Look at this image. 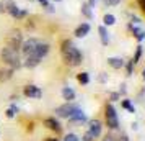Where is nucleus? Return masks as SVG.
Returning <instances> with one entry per match:
<instances>
[{"label":"nucleus","instance_id":"9d476101","mask_svg":"<svg viewBox=\"0 0 145 141\" xmlns=\"http://www.w3.org/2000/svg\"><path fill=\"white\" fill-rule=\"evenodd\" d=\"M69 121H70V123H85L86 121V115L78 108V110H75V112L72 113V117L69 118Z\"/></svg>","mask_w":145,"mask_h":141},{"label":"nucleus","instance_id":"4468645a","mask_svg":"<svg viewBox=\"0 0 145 141\" xmlns=\"http://www.w3.org/2000/svg\"><path fill=\"white\" fill-rule=\"evenodd\" d=\"M98 31H99V38H101V43L103 44H108L109 43V33H108V30H106V26H99L98 28Z\"/></svg>","mask_w":145,"mask_h":141},{"label":"nucleus","instance_id":"473e14b6","mask_svg":"<svg viewBox=\"0 0 145 141\" xmlns=\"http://www.w3.org/2000/svg\"><path fill=\"white\" fill-rule=\"evenodd\" d=\"M96 2H98V0H90V5H95Z\"/></svg>","mask_w":145,"mask_h":141},{"label":"nucleus","instance_id":"423d86ee","mask_svg":"<svg viewBox=\"0 0 145 141\" xmlns=\"http://www.w3.org/2000/svg\"><path fill=\"white\" fill-rule=\"evenodd\" d=\"M5 10H7L12 17H15V18H23V17H26V10H21V8H18L16 5H13V3H8Z\"/></svg>","mask_w":145,"mask_h":141},{"label":"nucleus","instance_id":"7c9ffc66","mask_svg":"<svg viewBox=\"0 0 145 141\" xmlns=\"http://www.w3.org/2000/svg\"><path fill=\"white\" fill-rule=\"evenodd\" d=\"M132 66H134V64H132V61H131V62H129V66H127V75L132 74Z\"/></svg>","mask_w":145,"mask_h":141},{"label":"nucleus","instance_id":"6e6552de","mask_svg":"<svg viewBox=\"0 0 145 141\" xmlns=\"http://www.w3.org/2000/svg\"><path fill=\"white\" fill-rule=\"evenodd\" d=\"M8 46L13 48V49H18L21 48V34L16 31V33H12L8 36Z\"/></svg>","mask_w":145,"mask_h":141},{"label":"nucleus","instance_id":"1a4fd4ad","mask_svg":"<svg viewBox=\"0 0 145 141\" xmlns=\"http://www.w3.org/2000/svg\"><path fill=\"white\" fill-rule=\"evenodd\" d=\"M25 95L26 97H33V99H41L42 97V92L36 85H28V87H25Z\"/></svg>","mask_w":145,"mask_h":141},{"label":"nucleus","instance_id":"a211bd4d","mask_svg":"<svg viewBox=\"0 0 145 141\" xmlns=\"http://www.w3.org/2000/svg\"><path fill=\"white\" fill-rule=\"evenodd\" d=\"M62 97H64L65 100L70 102V100H73V99H75V92H73L70 87H64V90H62Z\"/></svg>","mask_w":145,"mask_h":141},{"label":"nucleus","instance_id":"20e7f679","mask_svg":"<svg viewBox=\"0 0 145 141\" xmlns=\"http://www.w3.org/2000/svg\"><path fill=\"white\" fill-rule=\"evenodd\" d=\"M106 121H108V126L111 130H116L119 126V121H118V113L112 105H108L106 107Z\"/></svg>","mask_w":145,"mask_h":141},{"label":"nucleus","instance_id":"6ab92c4d","mask_svg":"<svg viewBox=\"0 0 145 141\" xmlns=\"http://www.w3.org/2000/svg\"><path fill=\"white\" fill-rule=\"evenodd\" d=\"M82 13L85 15L86 18H91L93 17L91 10H90V3H83V5H82Z\"/></svg>","mask_w":145,"mask_h":141},{"label":"nucleus","instance_id":"b1692460","mask_svg":"<svg viewBox=\"0 0 145 141\" xmlns=\"http://www.w3.org/2000/svg\"><path fill=\"white\" fill-rule=\"evenodd\" d=\"M122 107H124V108H127V110H129L131 113H134V112H135V108H134V105H132V103H131L129 100H124V102H122Z\"/></svg>","mask_w":145,"mask_h":141},{"label":"nucleus","instance_id":"9b49d317","mask_svg":"<svg viewBox=\"0 0 145 141\" xmlns=\"http://www.w3.org/2000/svg\"><path fill=\"white\" fill-rule=\"evenodd\" d=\"M90 133H91L93 138H98L99 134H101V121L93 120L91 123H90Z\"/></svg>","mask_w":145,"mask_h":141},{"label":"nucleus","instance_id":"39448f33","mask_svg":"<svg viewBox=\"0 0 145 141\" xmlns=\"http://www.w3.org/2000/svg\"><path fill=\"white\" fill-rule=\"evenodd\" d=\"M41 41L39 40H34V38H29V40H26L23 44H21V51L25 53V56H28V54H31L36 49V46L39 44Z\"/></svg>","mask_w":145,"mask_h":141},{"label":"nucleus","instance_id":"412c9836","mask_svg":"<svg viewBox=\"0 0 145 141\" xmlns=\"http://www.w3.org/2000/svg\"><path fill=\"white\" fill-rule=\"evenodd\" d=\"M77 79H78L80 84H88V82H90V75L86 74V72H82V74H78Z\"/></svg>","mask_w":145,"mask_h":141},{"label":"nucleus","instance_id":"393cba45","mask_svg":"<svg viewBox=\"0 0 145 141\" xmlns=\"http://www.w3.org/2000/svg\"><path fill=\"white\" fill-rule=\"evenodd\" d=\"M16 112H18V108L15 107V105H12V107H10V108L7 110V117H8V118H13Z\"/></svg>","mask_w":145,"mask_h":141},{"label":"nucleus","instance_id":"2f4dec72","mask_svg":"<svg viewBox=\"0 0 145 141\" xmlns=\"http://www.w3.org/2000/svg\"><path fill=\"white\" fill-rule=\"evenodd\" d=\"M138 5H140V8L145 12V0H138Z\"/></svg>","mask_w":145,"mask_h":141},{"label":"nucleus","instance_id":"dca6fc26","mask_svg":"<svg viewBox=\"0 0 145 141\" xmlns=\"http://www.w3.org/2000/svg\"><path fill=\"white\" fill-rule=\"evenodd\" d=\"M108 64L114 69H121V67L124 66V61L121 59V58H109L108 59Z\"/></svg>","mask_w":145,"mask_h":141},{"label":"nucleus","instance_id":"4be33fe9","mask_svg":"<svg viewBox=\"0 0 145 141\" xmlns=\"http://www.w3.org/2000/svg\"><path fill=\"white\" fill-rule=\"evenodd\" d=\"M12 77V71H0V82L8 81Z\"/></svg>","mask_w":145,"mask_h":141},{"label":"nucleus","instance_id":"7ed1b4c3","mask_svg":"<svg viewBox=\"0 0 145 141\" xmlns=\"http://www.w3.org/2000/svg\"><path fill=\"white\" fill-rule=\"evenodd\" d=\"M75 110H78V107H77L75 103L67 102L65 105H62V107H57V108H56V115H57V117H62V118H70Z\"/></svg>","mask_w":145,"mask_h":141},{"label":"nucleus","instance_id":"72a5a7b5","mask_svg":"<svg viewBox=\"0 0 145 141\" xmlns=\"http://www.w3.org/2000/svg\"><path fill=\"white\" fill-rule=\"evenodd\" d=\"M47 141H57V140H52V138H51V140H47Z\"/></svg>","mask_w":145,"mask_h":141},{"label":"nucleus","instance_id":"5701e85b","mask_svg":"<svg viewBox=\"0 0 145 141\" xmlns=\"http://www.w3.org/2000/svg\"><path fill=\"white\" fill-rule=\"evenodd\" d=\"M140 56H142V46H137V53H135L134 59H132V64H137L138 59H140Z\"/></svg>","mask_w":145,"mask_h":141},{"label":"nucleus","instance_id":"aec40b11","mask_svg":"<svg viewBox=\"0 0 145 141\" xmlns=\"http://www.w3.org/2000/svg\"><path fill=\"white\" fill-rule=\"evenodd\" d=\"M103 23L105 25H108V26H111V25H114L116 23V18H114V15H105V18H103Z\"/></svg>","mask_w":145,"mask_h":141},{"label":"nucleus","instance_id":"c9c22d12","mask_svg":"<svg viewBox=\"0 0 145 141\" xmlns=\"http://www.w3.org/2000/svg\"><path fill=\"white\" fill-rule=\"evenodd\" d=\"M144 79H145V69H144Z\"/></svg>","mask_w":145,"mask_h":141},{"label":"nucleus","instance_id":"c85d7f7f","mask_svg":"<svg viewBox=\"0 0 145 141\" xmlns=\"http://www.w3.org/2000/svg\"><path fill=\"white\" fill-rule=\"evenodd\" d=\"M93 140H95V138L91 136V133H90V131H88V133H85V136L82 138V141H93Z\"/></svg>","mask_w":145,"mask_h":141},{"label":"nucleus","instance_id":"f704fd0d","mask_svg":"<svg viewBox=\"0 0 145 141\" xmlns=\"http://www.w3.org/2000/svg\"><path fill=\"white\" fill-rule=\"evenodd\" d=\"M2 10H3V7H2V5H0V12H2Z\"/></svg>","mask_w":145,"mask_h":141},{"label":"nucleus","instance_id":"0eeeda50","mask_svg":"<svg viewBox=\"0 0 145 141\" xmlns=\"http://www.w3.org/2000/svg\"><path fill=\"white\" fill-rule=\"evenodd\" d=\"M47 53H49V44H47V43H39V44L36 46V49H34L31 54L36 56V58H39V59H42ZM28 56H29V54H28Z\"/></svg>","mask_w":145,"mask_h":141},{"label":"nucleus","instance_id":"f8f14e48","mask_svg":"<svg viewBox=\"0 0 145 141\" xmlns=\"http://www.w3.org/2000/svg\"><path fill=\"white\" fill-rule=\"evenodd\" d=\"M88 31H90V25H88V23H82V25L75 30V36H77V38H83V36L88 34Z\"/></svg>","mask_w":145,"mask_h":141},{"label":"nucleus","instance_id":"bb28decb","mask_svg":"<svg viewBox=\"0 0 145 141\" xmlns=\"http://www.w3.org/2000/svg\"><path fill=\"white\" fill-rule=\"evenodd\" d=\"M38 2H39V3L42 5V7H46L47 10H49V12H52V7H51V3H49V0H38Z\"/></svg>","mask_w":145,"mask_h":141},{"label":"nucleus","instance_id":"2eb2a0df","mask_svg":"<svg viewBox=\"0 0 145 141\" xmlns=\"http://www.w3.org/2000/svg\"><path fill=\"white\" fill-rule=\"evenodd\" d=\"M39 62H41L39 58H36V56H33V54H29V56H26L25 66H26V67H34V66H38Z\"/></svg>","mask_w":145,"mask_h":141},{"label":"nucleus","instance_id":"f257e3e1","mask_svg":"<svg viewBox=\"0 0 145 141\" xmlns=\"http://www.w3.org/2000/svg\"><path fill=\"white\" fill-rule=\"evenodd\" d=\"M62 58L70 66H78L82 62V53L77 49V46L72 41H64L62 43Z\"/></svg>","mask_w":145,"mask_h":141},{"label":"nucleus","instance_id":"cd10ccee","mask_svg":"<svg viewBox=\"0 0 145 141\" xmlns=\"http://www.w3.org/2000/svg\"><path fill=\"white\" fill-rule=\"evenodd\" d=\"M64 141H80V140H78V136H77V134L70 133V134H67V136H65V140H64Z\"/></svg>","mask_w":145,"mask_h":141},{"label":"nucleus","instance_id":"f03ea898","mask_svg":"<svg viewBox=\"0 0 145 141\" xmlns=\"http://www.w3.org/2000/svg\"><path fill=\"white\" fill-rule=\"evenodd\" d=\"M0 56H2L3 62H7L8 66H12V67H20L21 66V59H20V54H18V49L5 46V48H2Z\"/></svg>","mask_w":145,"mask_h":141},{"label":"nucleus","instance_id":"a878e982","mask_svg":"<svg viewBox=\"0 0 145 141\" xmlns=\"http://www.w3.org/2000/svg\"><path fill=\"white\" fill-rule=\"evenodd\" d=\"M118 3H121V0H105L106 7H114V5H118Z\"/></svg>","mask_w":145,"mask_h":141},{"label":"nucleus","instance_id":"f3484780","mask_svg":"<svg viewBox=\"0 0 145 141\" xmlns=\"http://www.w3.org/2000/svg\"><path fill=\"white\" fill-rule=\"evenodd\" d=\"M132 33H134V36H135V40L137 41H144L145 40V31L142 30V28H137V26H134L132 25Z\"/></svg>","mask_w":145,"mask_h":141},{"label":"nucleus","instance_id":"ddd939ff","mask_svg":"<svg viewBox=\"0 0 145 141\" xmlns=\"http://www.w3.org/2000/svg\"><path fill=\"white\" fill-rule=\"evenodd\" d=\"M44 125H46L49 130H52V131H60V125L56 118H46V120H44Z\"/></svg>","mask_w":145,"mask_h":141},{"label":"nucleus","instance_id":"c756f323","mask_svg":"<svg viewBox=\"0 0 145 141\" xmlns=\"http://www.w3.org/2000/svg\"><path fill=\"white\" fill-rule=\"evenodd\" d=\"M103 141H116V138H114L112 134H108V136H105V140Z\"/></svg>","mask_w":145,"mask_h":141},{"label":"nucleus","instance_id":"e433bc0d","mask_svg":"<svg viewBox=\"0 0 145 141\" xmlns=\"http://www.w3.org/2000/svg\"><path fill=\"white\" fill-rule=\"evenodd\" d=\"M54 2H60V0H54Z\"/></svg>","mask_w":145,"mask_h":141}]
</instances>
